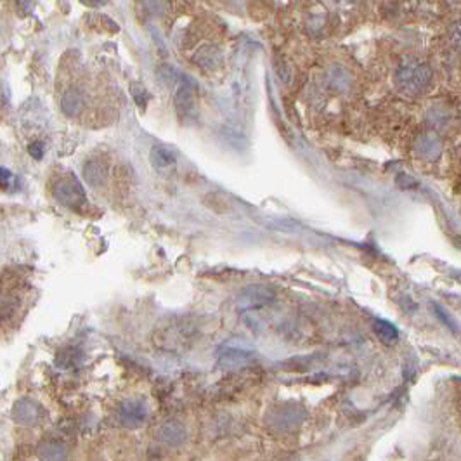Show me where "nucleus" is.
<instances>
[{
	"label": "nucleus",
	"instance_id": "f257e3e1",
	"mask_svg": "<svg viewBox=\"0 0 461 461\" xmlns=\"http://www.w3.org/2000/svg\"><path fill=\"white\" fill-rule=\"evenodd\" d=\"M432 80H434L432 68L416 56H404L394 73V82L397 91L400 94L411 97L422 96L423 92H427L432 85Z\"/></svg>",
	"mask_w": 461,
	"mask_h": 461
},
{
	"label": "nucleus",
	"instance_id": "f03ea898",
	"mask_svg": "<svg viewBox=\"0 0 461 461\" xmlns=\"http://www.w3.org/2000/svg\"><path fill=\"white\" fill-rule=\"evenodd\" d=\"M52 196L59 205L71 210V212L82 213L87 208V194H85L80 181L73 173H64L56 179L52 184Z\"/></svg>",
	"mask_w": 461,
	"mask_h": 461
},
{
	"label": "nucleus",
	"instance_id": "7ed1b4c3",
	"mask_svg": "<svg viewBox=\"0 0 461 461\" xmlns=\"http://www.w3.org/2000/svg\"><path fill=\"white\" fill-rule=\"evenodd\" d=\"M274 297H276V295H274V291L270 290L269 286H246V288L241 290V293L238 295V307L243 310L258 309V307H264L269 302H273Z\"/></svg>",
	"mask_w": 461,
	"mask_h": 461
},
{
	"label": "nucleus",
	"instance_id": "20e7f679",
	"mask_svg": "<svg viewBox=\"0 0 461 461\" xmlns=\"http://www.w3.org/2000/svg\"><path fill=\"white\" fill-rule=\"evenodd\" d=\"M146 418H148V407L139 399L123 400L118 407V420L125 427H137V425L144 423Z\"/></svg>",
	"mask_w": 461,
	"mask_h": 461
},
{
	"label": "nucleus",
	"instance_id": "39448f33",
	"mask_svg": "<svg viewBox=\"0 0 461 461\" xmlns=\"http://www.w3.org/2000/svg\"><path fill=\"white\" fill-rule=\"evenodd\" d=\"M42 416H44L42 406L36 404L35 400L31 399L18 400V402L14 404V407H12V418H14V422L19 425L34 427V425L40 423Z\"/></svg>",
	"mask_w": 461,
	"mask_h": 461
},
{
	"label": "nucleus",
	"instance_id": "423d86ee",
	"mask_svg": "<svg viewBox=\"0 0 461 461\" xmlns=\"http://www.w3.org/2000/svg\"><path fill=\"white\" fill-rule=\"evenodd\" d=\"M415 151L422 160H437L442 153V141L435 132H425L416 139Z\"/></svg>",
	"mask_w": 461,
	"mask_h": 461
},
{
	"label": "nucleus",
	"instance_id": "0eeeda50",
	"mask_svg": "<svg viewBox=\"0 0 461 461\" xmlns=\"http://www.w3.org/2000/svg\"><path fill=\"white\" fill-rule=\"evenodd\" d=\"M149 160H151L153 167H155L156 170L165 172V170L172 168L173 165H176L177 156H176V153L168 148V146L155 144L151 148V153H149Z\"/></svg>",
	"mask_w": 461,
	"mask_h": 461
},
{
	"label": "nucleus",
	"instance_id": "6e6552de",
	"mask_svg": "<svg viewBox=\"0 0 461 461\" xmlns=\"http://www.w3.org/2000/svg\"><path fill=\"white\" fill-rule=\"evenodd\" d=\"M193 61L201 70H216L222 63V51L217 46H206L194 54Z\"/></svg>",
	"mask_w": 461,
	"mask_h": 461
},
{
	"label": "nucleus",
	"instance_id": "1a4fd4ad",
	"mask_svg": "<svg viewBox=\"0 0 461 461\" xmlns=\"http://www.w3.org/2000/svg\"><path fill=\"white\" fill-rule=\"evenodd\" d=\"M83 108V96L78 88H68L64 92L63 97H61V109H63L64 115L68 116H76L82 113Z\"/></svg>",
	"mask_w": 461,
	"mask_h": 461
},
{
	"label": "nucleus",
	"instance_id": "9d476101",
	"mask_svg": "<svg viewBox=\"0 0 461 461\" xmlns=\"http://www.w3.org/2000/svg\"><path fill=\"white\" fill-rule=\"evenodd\" d=\"M176 104H177V109H179L181 115H189V113L193 111V104H194L193 83H191V80H188L186 76L179 83V88H177Z\"/></svg>",
	"mask_w": 461,
	"mask_h": 461
},
{
	"label": "nucleus",
	"instance_id": "9b49d317",
	"mask_svg": "<svg viewBox=\"0 0 461 461\" xmlns=\"http://www.w3.org/2000/svg\"><path fill=\"white\" fill-rule=\"evenodd\" d=\"M252 355L253 354L250 350L238 349V347H234V349H230V347H224V349L221 350V358H218V361H221V364H224L226 368H234V366H241V364L248 363Z\"/></svg>",
	"mask_w": 461,
	"mask_h": 461
},
{
	"label": "nucleus",
	"instance_id": "f8f14e48",
	"mask_svg": "<svg viewBox=\"0 0 461 461\" xmlns=\"http://www.w3.org/2000/svg\"><path fill=\"white\" fill-rule=\"evenodd\" d=\"M186 430L179 422H167L161 427L160 439L168 446H181L186 440Z\"/></svg>",
	"mask_w": 461,
	"mask_h": 461
},
{
	"label": "nucleus",
	"instance_id": "ddd939ff",
	"mask_svg": "<svg viewBox=\"0 0 461 461\" xmlns=\"http://www.w3.org/2000/svg\"><path fill=\"white\" fill-rule=\"evenodd\" d=\"M303 412L298 410V407H291V406H286L283 407V410H278L276 415H274V425H276L278 428H293L295 425L300 423Z\"/></svg>",
	"mask_w": 461,
	"mask_h": 461
},
{
	"label": "nucleus",
	"instance_id": "4468645a",
	"mask_svg": "<svg viewBox=\"0 0 461 461\" xmlns=\"http://www.w3.org/2000/svg\"><path fill=\"white\" fill-rule=\"evenodd\" d=\"M375 333H376V337L380 338V342L387 343V345H392V343L397 342V338H399L397 328L392 325L390 321H383V319L375 321Z\"/></svg>",
	"mask_w": 461,
	"mask_h": 461
},
{
	"label": "nucleus",
	"instance_id": "2eb2a0df",
	"mask_svg": "<svg viewBox=\"0 0 461 461\" xmlns=\"http://www.w3.org/2000/svg\"><path fill=\"white\" fill-rule=\"evenodd\" d=\"M328 83H330L331 88L335 91H347L350 85V75L347 73L345 68L342 66H333L330 71H328Z\"/></svg>",
	"mask_w": 461,
	"mask_h": 461
},
{
	"label": "nucleus",
	"instance_id": "dca6fc26",
	"mask_svg": "<svg viewBox=\"0 0 461 461\" xmlns=\"http://www.w3.org/2000/svg\"><path fill=\"white\" fill-rule=\"evenodd\" d=\"M40 456L44 460H63L66 458V449L58 440H47L40 446Z\"/></svg>",
	"mask_w": 461,
	"mask_h": 461
},
{
	"label": "nucleus",
	"instance_id": "f3484780",
	"mask_svg": "<svg viewBox=\"0 0 461 461\" xmlns=\"http://www.w3.org/2000/svg\"><path fill=\"white\" fill-rule=\"evenodd\" d=\"M447 120H449V113L444 108L435 106V108H432L430 111H428V121H430V123L434 125L435 128L446 127Z\"/></svg>",
	"mask_w": 461,
	"mask_h": 461
},
{
	"label": "nucleus",
	"instance_id": "a211bd4d",
	"mask_svg": "<svg viewBox=\"0 0 461 461\" xmlns=\"http://www.w3.org/2000/svg\"><path fill=\"white\" fill-rule=\"evenodd\" d=\"M447 40L456 52H461V19L460 21H455L451 26H449Z\"/></svg>",
	"mask_w": 461,
	"mask_h": 461
},
{
	"label": "nucleus",
	"instance_id": "6ab92c4d",
	"mask_svg": "<svg viewBox=\"0 0 461 461\" xmlns=\"http://www.w3.org/2000/svg\"><path fill=\"white\" fill-rule=\"evenodd\" d=\"M143 2L153 14H163L167 11V0H143Z\"/></svg>",
	"mask_w": 461,
	"mask_h": 461
},
{
	"label": "nucleus",
	"instance_id": "aec40b11",
	"mask_svg": "<svg viewBox=\"0 0 461 461\" xmlns=\"http://www.w3.org/2000/svg\"><path fill=\"white\" fill-rule=\"evenodd\" d=\"M434 309H435V314H437V315H439V318H440V319H442V321H444V323H446V325H447L449 328H451V330H452V331H458V326H456V321H455V319H452V318H451V315H449V314L444 313V310H442V309H440V307H439V305H437V303H434Z\"/></svg>",
	"mask_w": 461,
	"mask_h": 461
},
{
	"label": "nucleus",
	"instance_id": "412c9836",
	"mask_svg": "<svg viewBox=\"0 0 461 461\" xmlns=\"http://www.w3.org/2000/svg\"><path fill=\"white\" fill-rule=\"evenodd\" d=\"M132 94H133V99H136V103L144 104L146 99H148V92H146L141 85H132Z\"/></svg>",
	"mask_w": 461,
	"mask_h": 461
},
{
	"label": "nucleus",
	"instance_id": "4be33fe9",
	"mask_svg": "<svg viewBox=\"0 0 461 461\" xmlns=\"http://www.w3.org/2000/svg\"><path fill=\"white\" fill-rule=\"evenodd\" d=\"M28 151H30V155L35 158V160H42L44 156V146L40 143H34L30 144V148H28Z\"/></svg>",
	"mask_w": 461,
	"mask_h": 461
},
{
	"label": "nucleus",
	"instance_id": "5701e85b",
	"mask_svg": "<svg viewBox=\"0 0 461 461\" xmlns=\"http://www.w3.org/2000/svg\"><path fill=\"white\" fill-rule=\"evenodd\" d=\"M35 0H19V7H21L23 11H31V7H34Z\"/></svg>",
	"mask_w": 461,
	"mask_h": 461
},
{
	"label": "nucleus",
	"instance_id": "b1692460",
	"mask_svg": "<svg viewBox=\"0 0 461 461\" xmlns=\"http://www.w3.org/2000/svg\"><path fill=\"white\" fill-rule=\"evenodd\" d=\"M9 177H11L9 170L2 168V186H4V188H7V182H9Z\"/></svg>",
	"mask_w": 461,
	"mask_h": 461
},
{
	"label": "nucleus",
	"instance_id": "393cba45",
	"mask_svg": "<svg viewBox=\"0 0 461 461\" xmlns=\"http://www.w3.org/2000/svg\"><path fill=\"white\" fill-rule=\"evenodd\" d=\"M333 2L338 4V6L345 7V6H352V4H355V2H358V0H333Z\"/></svg>",
	"mask_w": 461,
	"mask_h": 461
},
{
	"label": "nucleus",
	"instance_id": "a878e982",
	"mask_svg": "<svg viewBox=\"0 0 461 461\" xmlns=\"http://www.w3.org/2000/svg\"><path fill=\"white\" fill-rule=\"evenodd\" d=\"M83 4H87V6H101V4H104L106 0H82Z\"/></svg>",
	"mask_w": 461,
	"mask_h": 461
}]
</instances>
